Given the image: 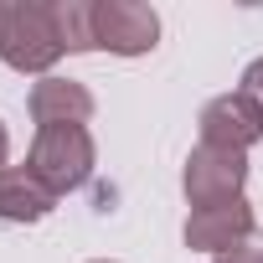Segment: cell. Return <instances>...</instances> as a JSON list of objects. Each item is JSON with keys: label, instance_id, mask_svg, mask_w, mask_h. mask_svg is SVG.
<instances>
[{"label": "cell", "instance_id": "12", "mask_svg": "<svg viewBox=\"0 0 263 263\" xmlns=\"http://www.w3.org/2000/svg\"><path fill=\"white\" fill-rule=\"evenodd\" d=\"M6 155H11V135H6V124H0V171H6Z\"/></svg>", "mask_w": 263, "mask_h": 263}, {"label": "cell", "instance_id": "3", "mask_svg": "<svg viewBox=\"0 0 263 263\" xmlns=\"http://www.w3.org/2000/svg\"><path fill=\"white\" fill-rule=\"evenodd\" d=\"M160 47V16L145 0H93V52L145 57Z\"/></svg>", "mask_w": 263, "mask_h": 263}, {"label": "cell", "instance_id": "10", "mask_svg": "<svg viewBox=\"0 0 263 263\" xmlns=\"http://www.w3.org/2000/svg\"><path fill=\"white\" fill-rule=\"evenodd\" d=\"M242 93H248V98L263 108V57H253V62L242 67Z\"/></svg>", "mask_w": 263, "mask_h": 263}, {"label": "cell", "instance_id": "2", "mask_svg": "<svg viewBox=\"0 0 263 263\" xmlns=\"http://www.w3.org/2000/svg\"><path fill=\"white\" fill-rule=\"evenodd\" d=\"M93 160H98V150H93L88 124H42L31 140V155H26V171L52 196H67V191L88 186Z\"/></svg>", "mask_w": 263, "mask_h": 263}, {"label": "cell", "instance_id": "5", "mask_svg": "<svg viewBox=\"0 0 263 263\" xmlns=\"http://www.w3.org/2000/svg\"><path fill=\"white\" fill-rule=\"evenodd\" d=\"M196 124H201V145H212V150H237V155H248V145L263 140V108H258L242 88L212 98Z\"/></svg>", "mask_w": 263, "mask_h": 263}, {"label": "cell", "instance_id": "13", "mask_svg": "<svg viewBox=\"0 0 263 263\" xmlns=\"http://www.w3.org/2000/svg\"><path fill=\"white\" fill-rule=\"evenodd\" d=\"M93 263H114V258H93Z\"/></svg>", "mask_w": 263, "mask_h": 263}, {"label": "cell", "instance_id": "11", "mask_svg": "<svg viewBox=\"0 0 263 263\" xmlns=\"http://www.w3.org/2000/svg\"><path fill=\"white\" fill-rule=\"evenodd\" d=\"M217 263H263V248H237V253H222Z\"/></svg>", "mask_w": 263, "mask_h": 263}, {"label": "cell", "instance_id": "7", "mask_svg": "<svg viewBox=\"0 0 263 263\" xmlns=\"http://www.w3.org/2000/svg\"><path fill=\"white\" fill-rule=\"evenodd\" d=\"M26 108H31L36 129L42 124H88L93 119V93L83 83H72V78H42L31 88Z\"/></svg>", "mask_w": 263, "mask_h": 263}, {"label": "cell", "instance_id": "1", "mask_svg": "<svg viewBox=\"0 0 263 263\" xmlns=\"http://www.w3.org/2000/svg\"><path fill=\"white\" fill-rule=\"evenodd\" d=\"M57 57H62L57 0H0V62L16 72L52 78Z\"/></svg>", "mask_w": 263, "mask_h": 263}, {"label": "cell", "instance_id": "8", "mask_svg": "<svg viewBox=\"0 0 263 263\" xmlns=\"http://www.w3.org/2000/svg\"><path fill=\"white\" fill-rule=\"evenodd\" d=\"M52 206H57V196L26 165H6L0 171V222H42Z\"/></svg>", "mask_w": 263, "mask_h": 263}, {"label": "cell", "instance_id": "6", "mask_svg": "<svg viewBox=\"0 0 263 263\" xmlns=\"http://www.w3.org/2000/svg\"><path fill=\"white\" fill-rule=\"evenodd\" d=\"M186 248L191 253H237L248 248L253 237V206L248 201H227V206H206V212H191L186 227H181Z\"/></svg>", "mask_w": 263, "mask_h": 263}, {"label": "cell", "instance_id": "9", "mask_svg": "<svg viewBox=\"0 0 263 263\" xmlns=\"http://www.w3.org/2000/svg\"><path fill=\"white\" fill-rule=\"evenodd\" d=\"M62 52H93V0H57Z\"/></svg>", "mask_w": 263, "mask_h": 263}, {"label": "cell", "instance_id": "4", "mask_svg": "<svg viewBox=\"0 0 263 263\" xmlns=\"http://www.w3.org/2000/svg\"><path fill=\"white\" fill-rule=\"evenodd\" d=\"M242 186H248V155H237V150H212V145H196V150L186 155L181 191H186L191 212L242 201Z\"/></svg>", "mask_w": 263, "mask_h": 263}]
</instances>
